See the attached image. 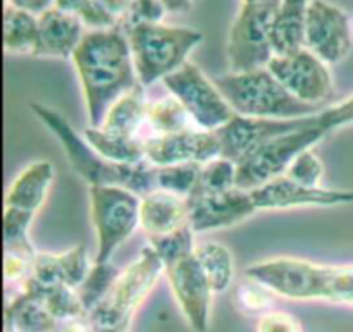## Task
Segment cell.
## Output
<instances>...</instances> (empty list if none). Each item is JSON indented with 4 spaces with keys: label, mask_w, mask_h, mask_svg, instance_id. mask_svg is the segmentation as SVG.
Listing matches in <instances>:
<instances>
[{
    "label": "cell",
    "mask_w": 353,
    "mask_h": 332,
    "mask_svg": "<svg viewBox=\"0 0 353 332\" xmlns=\"http://www.w3.org/2000/svg\"><path fill=\"white\" fill-rule=\"evenodd\" d=\"M276 298L278 296L269 291L265 286L248 278L238 282L236 289H234V303L241 312L248 313V315H264L265 312L272 310Z\"/></svg>",
    "instance_id": "1f68e13d"
},
{
    "label": "cell",
    "mask_w": 353,
    "mask_h": 332,
    "mask_svg": "<svg viewBox=\"0 0 353 332\" xmlns=\"http://www.w3.org/2000/svg\"><path fill=\"white\" fill-rule=\"evenodd\" d=\"M147 126L154 134H172L181 131L193 129V121L185 107L169 95L164 98L148 102L147 107Z\"/></svg>",
    "instance_id": "4316f807"
},
{
    "label": "cell",
    "mask_w": 353,
    "mask_h": 332,
    "mask_svg": "<svg viewBox=\"0 0 353 332\" xmlns=\"http://www.w3.org/2000/svg\"><path fill=\"white\" fill-rule=\"evenodd\" d=\"M57 258L59 265H61L64 284L69 286V288L79 289V286L85 282L86 276L90 274L93 267L85 245H78V247L71 248V250L57 253Z\"/></svg>",
    "instance_id": "d6a6232c"
},
{
    "label": "cell",
    "mask_w": 353,
    "mask_h": 332,
    "mask_svg": "<svg viewBox=\"0 0 353 332\" xmlns=\"http://www.w3.org/2000/svg\"><path fill=\"white\" fill-rule=\"evenodd\" d=\"M255 332H303V326L290 312L272 309L259 317Z\"/></svg>",
    "instance_id": "74e56055"
},
{
    "label": "cell",
    "mask_w": 353,
    "mask_h": 332,
    "mask_svg": "<svg viewBox=\"0 0 353 332\" xmlns=\"http://www.w3.org/2000/svg\"><path fill=\"white\" fill-rule=\"evenodd\" d=\"M54 332H97V329L88 313H85V315L72 317V319L57 320Z\"/></svg>",
    "instance_id": "f35d334b"
},
{
    "label": "cell",
    "mask_w": 353,
    "mask_h": 332,
    "mask_svg": "<svg viewBox=\"0 0 353 332\" xmlns=\"http://www.w3.org/2000/svg\"><path fill=\"white\" fill-rule=\"evenodd\" d=\"M7 3L28 10V12L37 14V16L54 7V0H7Z\"/></svg>",
    "instance_id": "60d3db41"
},
{
    "label": "cell",
    "mask_w": 353,
    "mask_h": 332,
    "mask_svg": "<svg viewBox=\"0 0 353 332\" xmlns=\"http://www.w3.org/2000/svg\"><path fill=\"white\" fill-rule=\"evenodd\" d=\"M34 255L37 253L6 250L3 271H6L7 288H10V286H17L19 289L23 288V284L31 278V272H33Z\"/></svg>",
    "instance_id": "d590c367"
},
{
    "label": "cell",
    "mask_w": 353,
    "mask_h": 332,
    "mask_svg": "<svg viewBox=\"0 0 353 332\" xmlns=\"http://www.w3.org/2000/svg\"><path fill=\"white\" fill-rule=\"evenodd\" d=\"M195 257L209 279L214 295L226 293L234 281V258L228 247L217 241H205L195 247Z\"/></svg>",
    "instance_id": "484cf974"
},
{
    "label": "cell",
    "mask_w": 353,
    "mask_h": 332,
    "mask_svg": "<svg viewBox=\"0 0 353 332\" xmlns=\"http://www.w3.org/2000/svg\"><path fill=\"white\" fill-rule=\"evenodd\" d=\"M200 164H179L168 167H155V183L157 189L174 193V195L188 198L199 181Z\"/></svg>",
    "instance_id": "f546056e"
},
{
    "label": "cell",
    "mask_w": 353,
    "mask_h": 332,
    "mask_svg": "<svg viewBox=\"0 0 353 332\" xmlns=\"http://www.w3.org/2000/svg\"><path fill=\"white\" fill-rule=\"evenodd\" d=\"M250 195L257 212L309 209V207H340L353 203V189L305 186L286 176H279L259 188L250 189Z\"/></svg>",
    "instance_id": "9a60e30c"
},
{
    "label": "cell",
    "mask_w": 353,
    "mask_h": 332,
    "mask_svg": "<svg viewBox=\"0 0 353 332\" xmlns=\"http://www.w3.org/2000/svg\"><path fill=\"white\" fill-rule=\"evenodd\" d=\"M245 278L265 286L278 298L353 309V264H317L299 257H272L248 265Z\"/></svg>",
    "instance_id": "7a4b0ae2"
},
{
    "label": "cell",
    "mask_w": 353,
    "mask_h": 332,
    "mask_svg": "<svg viewBox=\"0 0 353 332\" xmlns=\"http://www.w3.org/2000/svg\"><path fill=\"white\" fill-rule=\"evenodd\" d=\"M88 0H54V7L69 14H78Z\"/></svg>",
    "instance_id": "b9f144b4"
},
{
    "label": "cell",
    "mask_w": 353,
    "mask_h": 332,
    "mask_svg": "<svg viewBox=\"0 0 353 332\" xmlns=\"http://www.w3.org/2000/svg\"><path fill=\"white\" fill-rule=\"evenodd\" d=\"M285 176L293 179V181L300 183V185L323 186L321 183H323L324 165L321 162L319 155L314 152V148H310V150H305L303 154H300L292 162V165L285 172Z\"/></svg>",
    "instance_id": "836d02e7"
},
{
    "label": "cell",
    "mask_w": 353,
    "mask_h": 332,
    "mask_svg": "<svg viewBox=\"0 0 353 332\" xmlns=\"http://www.w3.org/2000/svg\"><path fill=\"white\" fill-rule=\"evenodd\" d=\"M57 320L34 296L19 289L7 298L6 332H54Z\"/></svg>",
    "instance_id": "7402d4cb"
},
{
    "label": "cell",
    "mask_w": 353,
    "mask_h": 332,
    "mask_svg": "<svg viewBox=\"0 0 353 332\" xmlns=\"http://www.w3.org/2000/svg\"><path fill=\"white\" fill-rule=\"evenodd\" d=\"M40 34L38 16L6 3L3 9V47L7 54L33 55Z\"/></svg>",
    "instance_id": "d4e9b609"
},
{
    "label": "cell",
    "mask_w": 353,
    "mask_h": 332,
    "mask_svg": "<svg viewBox=\"0 0 353 332\" xmlns=\"http://www.w3.org/2000/svg\"><path fill=\"white\" fill-rule=\"evenodd\" d=\"M236 172L238 165L224 157H217L207 162L200 169L199 181L190 196L219 195V193L236 188Z\"/></svg>",
    "instance_id": "83f0119b"
},
{
    "label": "cell",
    "mask_w": 353,
    "mask_h": 332,
    "mask_svg": "<svg viewBox=\"0 0 353 332\" xmlns=\"http://www.w3.org/2000/svg\"><path fill=\"white\" fill-rule=\"evenodd\" d=\"M162 83L185 107L196 129L217 131L234 117V110L216 81L207 78L193 62H186L181 69L162 79Z\"/></svg>",
    "instance_id": "8fae6325"
},
{
    "label": "cell",
    "mask_w": 353,
    "mask_h": 332,
    "mask_svg": "<svg viewBox=\"0 0 353 332\" xmlns=\"http://www.w3.org/2000/svg\"><path fill=\"white\" fill-rule=\"evenodd\" d=\"M168 9L161 0H133L130 14L123 24V30L134 26V24H155L164 23Z\"/></svg>",
    "instance_id": "8d00e7d4"
},
{
    "label": "cell",
    "mask_w": 353,
    "mask_h": 332,
    "mask_svg": "<svg viewBox=\"0 0 353 332\" xmlns=\"http://www.w3.org/2000/svg\"><path fill=\"white\" fill-rule=\"evenodd\" d=\"M85 140L102 155L103 158L117 164H141L145 162L143 140L138 136L110 133L103 127L88 126L83 131Z\"/></svg>",
    "instance_id": "cb8c5ba5"
},
{
    "label": "cell",
    "mask_w": 353,
    "mask_h": 332,
    "mask_svg": "<svg viewBox=\"0 0 353 332\" xmlns=\"http://www.w3.org/2000/svg\"><path fill=\"white\" fill-rule=\"evenodd\" d=\"M188 226V200L164 189H154L141 196L140 227L150 238Z\"/></svg>",
    "instance_id": "ffe728a7"
},
{
    "label": "cell",
    "mask_w": 353,
    "mask_h": 332,
    "mask_svg": "<svg viewBox=\"0 0 353 332\" xmlns=\"http://www.w3.org/2000/svg\"><path fill=\"white\" fill-rule=\"evenodd\" d=\"M119 274V269L114 267L110 262H95L93 264L92 271L86 276L85 282L78 289L79 298H81L86 312H92L109 295V291L116 284Z\"/></svg>",
    "instance_id": "f1b7e54d"
},
{
    "label": "cell",
    "mask_w": 353,
    "mask_h": 332,
    "mask_svg": "<svg viewBox=\"0 0 353 332\" xmlns=\"http://www.w3.org/2000/svg\"><path fill=\"white\" fill-rule=\"evenodd\" d=\"M143 88L145 86L141 85L134 86L131 92L114 102L99 127L124 136H138L141 126L147 124L148 102L145 100Z\"/></svg>",
    "instance_id": "603a6c76"
},
{
    "label": "cell",
    "mask_w": 353,
    "mask_h": 332,
    "mask_svg": "<svg viewBox=\"0 0 353 332\" xmlns=\"http://www.w3.org/2000/svg\"><path fill=\"white\" fill-rule=\"evenodd\" d=\"M145 158L154 167L179 164H207L221 157V141L216 131L186 129L172 134H152L143 140Z\"/></svg>",
    "instance_id": "2e32d148"
},
{
    "label": "cell",
    "mask_w": 353,
    "mask_h": 332,
    "mask_svg": "<svg viewBox=\"0 0 353 332\" xmlns=\"http://www.w3.org/2000/svg\"><path fill=\"white\" fill-rule=\"evenodd\" d=\"M31 112L57 138L71 167L90 186H123L140 196L157 189L155 167L147 160L141 164H117L107 160L57 110L33 102Z\"/></svg>",
    "instance_id": "3957f363"
},
{
    "label": "cell",
    "mask_w": 353,
    "mask_h": 332,
    "mask_svg": "<svg viewBox=\"0 0 353 332\" xmlns=\"http://www.w3.org/2000/svg\"><path fill=\"white\" fill-rule=\"evenodd\" d=\"M161 2L164 3L168 12L183 14V12H188V10L192 9L193 0H161Z\"/></svg>",
    "instance_id": "7bdbcfd3"
},
{
    "label": "cell",
    "mask_w": 353,
    "mask_h": 332,
    "mask_svg": "<svg viewBox=\"0 0 353 332\" xmlns=\"http://www.w3.org/2000/svg\"><path fill=\"white\" fill-rule=\"evenodd\" d=\"M40 34L33 57L71 59L86 33L85 24L76 14L64 12L55 7L38 16Z\"/></svg>",
    "instance_id": "d6986e66"
},
{
    "label": "cell",
    "mask_w": 353,
    "mask_h": 332,
    "mask_svg": "<svg viewBox=\"0 0 353 332\" xmlns=\"http://www.w3.org/2000/svg\"><path fill=\"white\" fill-rule=\"evenodd\" d=\"M165 276L164 264L148 245L140 257L121 271L109 295L88 312L97 329L131 327L134 315Z\"/></svg>",
    "instance_id": "8992f818"
},
{
    "label": "cell",
    "mask_w": 353,
    "mask_h": 332,
    "mask_svg": "<svg viewBox=\"0 0 353 332\" xmlns=\"http://www.w3.org/2000/svg\"><path fill=\"white\" fill-rule=\"evenodd\" d=\"M71 61L81 83L90 126L99 127L112 103L140 85L123 28L86 31Z\"/></svg>",
    "instance_id": "6da1fadb"
},
{
    "label": "cell",
    "mask_w": 353,
    "mask_h": 332,
    "mask_svg": "<svg viewBox=\"0 0 353 332\" xmlns=\"http://www.w3.org/2000/svg\"><path fill=\"white\" fill-rule=\"evenodd\" d=\"M310 0H281L271 28V45L276 55H292L305 48L307 12Z\"/></svg>",
    "instance_id": "44dd1931"
},
{
    "label": "cell",
    "mask_w": 353,
    "mask_h": 332,
    "mask_svg": "<svg viewBox=\"0 0 353 332\" xmlns=\"http://www.w3.org/2000/svg\"><path fill=\"white\" fill-rule=\"evenodd\" d=\"M134 69L141 86L162 81L188 62L190 54L202 43L203 34L186 26L165 23L134 24L128 28Z\"/></svg>",
    "instance_id": "5b68a950"
},
{
    "label": "cell",
    "mask_w": 353,
    "mask_h": 332,
    "mask_svg": "<svg viewBox=\"0 0 353 332\" xmlns=\"http://www.w3.org/2000/svg\"><path fill=\"white\" fill-rule=\"evenodd\" d=\"M314 124L324 131L326 134L334 133L343 127L353 126V93L348 98L334 103V105L321 109L312 116Z\"/></svg>",
    "instance_id": "e575fe53"
},
{
    "label": "cell",
    "mask_w": 353,
    "mask_h": 332,
    "mask_svg": "<svg viewBox=\"0 0 353 332\" xmlns=\"http://www.w3.org/2000/svg\"><path fill=\"white\" fill-rule=\"evenodd\" d=\"M303 119L305 117H300V119H255V117H243L234 114V117L226 126L216 131L221 141V157L238 165L274 138L299 129L303 124Z\"/></svg>",
    "instance_id": "e0dca14e"
},
{
    "label": "cell",
    "mask_w": 353,
    "mask_h": 332,
    "mask_svg": "<svg viewBox=\"0 0 353 332\" xmlns=\"http://www.w3.org/2000/svg\"><path fill=\"white\" fill-rule=\"evenodd\" d=\"M97 329V327H95ZM97 332H131V327H112V329H97Z\"/></svg>",
    "instance_id": "ee69618b"
},
{
    "label": "cell",
    "mask_w": 353,
    "mask_h": 332,
    "mask_svg": "<svg viewBox=\"0 0 353 332\" xmlns=\"http://www.w3.org/2000/svg\"><path fill=\"white\" fill-rule=\"evenodd\" d=\"M281 0L241 3L228 34L226 57L230 72H247L268 68L274 57L271 28Z\"/></svg>",
    "instance_id": "9c48e42d"
},
{
    "label": "cell",
    "mask_w": 353,
    "mask_h": 332,
    "mask_svg": "<svg viewBox=\"0 0 353 332\" xmlns=\"http://www.w3.org/2000/svg\"><path fill=\"white\" fill-rule=\"evenodd\" d=\"M236 116L255 119H300L319 112L321 107L296 98L268 68L228 72L214 79Z\"/></svg>",
    "instance_id": "277c9868"
},
{
    "label": "cell",
    "mask_w": 353,
    "mask_h": 332,
    "mask_svg": "<svg viewBox=\"0 0 353 332\" xmlns=\"http://www.w3.org/2000/svg\"><path fill=\"white\" fill-rule=\"evenodd\" d=\"M193 236H195V233L192 231V227L185 226L181 229L164 234V236L150 238L148 243H150V247L154 248V251L159 255V258H161L165 267V265L172 264V262L179 260L183 257H188L195 251L196 243Z\"/></svg>",
    "instance_id": "4dcf8cb0"
},
{
    "label": "cell",
    "mask_w": 353,
    "mask_h": 332,
    "mask_svg": "<svg viewBox=\"0 0 353 332\" xmlns=\"http://www.w3.org/2000/svg\"><path fill=\"white\" fill-rule=\"evenodd\" d=\"M168 279L176 303L181 310L183 319L193 332H207L212 315L214 291L209 279L203 274L195 251L188 257H183L172 264L165 265Z\"/></svg>",
    "instance_id": "4fadbf2b"
},
{
    "label": "cell",
    "mask_w": 353,
    "mask_h": 332,
    "mask_svg": "<svg viewBox=\"0 0 353 332\" xmlns=\"http://www.w3.org/2000/svg\"><path fill=\"white\" fill-rule=\"evenodd\" d=\"M268 69L292 95L309 105L321 107L333 93L330 65L307 48L292 55H276Z\"/></svg>",
    "instance_id": "5bb4252c"
},
{
    "label": "cell",
    "mask_w": 353,
    "mask_h": 332,
    "mask_svg": "<svg viewBox=\"0 0 353 332\" xmlns=\"http://www.w3.org/2000/svg\"><path fill=\"white\" fill-rule=\"evenodd\" d=\"M188 226L193 233L226 229L250 219L257 209L250 191L233 188L219 195L188 196Z\"/></svg>",
    "instance_id": "ac0fdd59"
},
{
    "label": "cell",
    "mask_w": 353,
    "mask_h": 332,
    "mask_svg": "<svg viewBox=\"0 0 353 332\" xmlns=\"http://www.w3.org/2000/svg\"><path fill=\"white\" fill-rule=\"evenodd\" d=\"M353 47V26L348 14L327 0H310L305 26V48L326 62L340 64Z\"/></svg>",
    "instance_id": "7c38bea8"
},
{
    "label": "cell",
    "mask_w": 353,
    "mask_h": 332,
    "mask_svg": "<svg viewBox=\"0 0 353 332\" xmlns=\"http://www.w3.org/2000/svg\"><path fill=\"white\" fill-rule=\"evenodd\" d=\"M312 116L305 117L299 129L274 138L240 162L236 172V188L250 191L279 176H285L292 162L300 154L319 145L327 134L314 124Z\"/></svg>",
    "instance_id": "30bf717a"
},
{
    "label": "cell",
    "mask_w": 353,
    "mask_h": 332,
    "mask_svg": "<svg viewBox=\"0 0 353 332\" xmlns=\"http://www.w3.org/2000/svg\"><path fill=\"white\" fill-rule=\"evenodd\" d=\"M141 196L123 186H90V214L97 234L95 262H110L140 227Z\"/></svg>",
    "instance_id": "ba28073f"
},
{
    "label": "cell",
    "mask_w": 353,
    "mask_h": 332,
    "mask_svg": "<svg viewBox=\"0 0 353 332\" xmlns=\"http://www.w3.org/2000/svg\"><path fill=\"white\" fill-rule=\"evenodd\" d=\"M248 2H271V0H241V3H248Z\"/></svg>",
    "instance_id": "f6af8a7d"
},
{
    "label": "cell",
    "mask_w": 353,
    "mask_h": 332,
    "mask_svg": "<svg viewBox=\"0 0 353 332\" xmlns=\"http://www.w3.org/2000/svg\"><path fill=\"white\" fill-rule=\"evenodd\" d=\"M55 178L54 165L37 160L17 174L6 195L3 207V243L6 250L34 253L30 227L47 200Z\"/></svg>",
    "instance_id": "52a82bcc"
},
{
    "label": "cell",
    "mask_w": 353,
    "mask_h": 332,
    "mask_svg": "<svg viewBox=\"0 0 353 332\" xmlns=\"http://www.w3.org/2000/svg\"><path fill=\"white\" fill-rule=\"evenodd\" d=\"M117 21H119L121 28H123L124 21H126L128 14H130L131 6H133V0H99Z\"/></svg>",
    "instance_id": "ab89813d"
}]
</instances>
